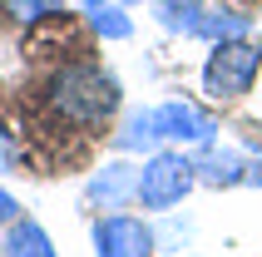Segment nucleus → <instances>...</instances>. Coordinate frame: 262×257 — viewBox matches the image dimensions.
<instances>
[{"label": "nucleus", "instance_id": "obj_12", "mask_svg": "<svg viewBox=\"0 0 262 257\" xmlns=\"http://www.w3.org/2000/svg\"><path fill=\"white\" fill-rule=\"evenodd\" d=\"M84 15H89V30H94L99 40H129L134 35V20H129V10H124L119 0H89Z\"/></svg>", "mask_w": 262, "mask_h": 257}, {"label": "nucleus", "instance_id": "obj_9", "mask_svg": "<svg viewBox=\"0 0 262 257\" xmlns=\"http://www.w3.org/2000/svg\"><path fill=\"white\" fill-rule=\"evenodd\" d=\"M159 124H154V109H134L124 124H119V134H114V148L119 154H159Z\"/></svg>", "mask_w": 262, "mask_h": 257}, {"label": "nucleus", "instance_id": "obj_3", "mask_svg": "<svg viewBox=\"0 0 262 257\" xmlns=\"http://www.w3.org/2000/svg\"><path fill=\"white\" fill-rule=\"evenodd\" d=\"M257 74H262V45L252 40H223L213 45V55H208L203 65V94L208 99H243L252 84H257Z\"/></svg>", "mask_w": 262, "mask_h": 257}, {"label": "nucleus", "instance_id": "obj_5", "mask_svg": "<svg viewBox=\"0 0 262 257\" xmlns=\"http://www.w3.org/2000/svg\"><path fill=\"white\" fill-rule=\"evenodd\" d=\"M154 124H159L163 143H178V148H208L218 143V124L208 109H198L193 99H168L154 109Z\"/></svg>", "mask_w": 262, "mask_h": 257}, {"label": "nucleus", "instance_id": "obj_6", "mask_svg": "<svg viewBox=\"0 0 262 257\" xmlns=\"http://www.w3.org/2000/svg\"><path fill=\"white\" fill-rule=\"evenodd\" d=\"M84 203H89V208H104V213H119L124 203H139V168H134L129 158L104 163L99 173H89Z\"/></svg>", "mask_w": 262, "mask_h": 257}, {"label": "nucleus", "instance_id": "obj_1", "mask_svg": "<svg viewBox=\"0 0 262 257\" xmlns=\"http://www.w3.org/2000/svg\"><path fill=\"white\" fill-rule=\"evenodd\" d=\"M40 109L50 114L55 128H79V134H99L119 114V79L89 59H70L59 70L45 74L40 84Z\"/></svg>", "mask_w": 262, "mask_h": 257}, {"label": "nucleus", "instance_id": "obj_8", "mask_svg": "<svg viewBox=\"0 0 262 257\" xmlns=\"http://www.w3.org/2000/svg\"><path fill=\"white\" fill-rule=\"evenodd\" d=\"M0 252L5 257H55V243H50V232H45L35 218H15V223H5Z\"/></svg>", "mask_w": 262, "mask_h": 257}, {"label": "nucleus", "instance_id": "obj_13", "mask_svg": "<svg viewBox=\"0 0 262 257\" xmlns=\"http://www.w3.org/2000/svg\"><path fill=\"white\" fill-rule=\"evenodd\" d=\"M0 15L30 30V25H40V20H55V15H64V0H0Z\"/></svg>", "mask_w": 262, "mask_h": 257}, {"label": "nucleus", "instance_id": "obj_17", "mask_svg": "<svg viewBox=\"0 0 262 257\" xmlns=\"http://www.w3.org/2000/svg\"><path fill=\"white\" fill-rule=\"evenodd\" d=\"M119 5H124V10H129V5H144V0H119Z\"/></svg>", "mask_w": 262, "mask_h": 257}, {"label": "nucleus", "instance_id": "obj_4", "mask_svg": "<svg viewBox=\"0 0 262 257\" xmlns=\"http://www.w3.org/2000/svg\"><path fill=\"white\" fill-rule=\"evenodd\" d=\"M94 257H154L159 252V238L144 218L134 213H104L94 218Z\"/></svg>", "mask_w": 262, "mask_h": 257}, {"label": "nucleus", "instance_id": "obj_14", "mask_svg": "<svg viewBox=\"0 0 262 257\" xmlns=\"http://www.w3.org/2000/svg\"><path fill=\"white\" fill-rule=\"evenodd\" d=\"M15 158H20V148H15V134H5V128H0V168H10Z\"/></svg>", "mask_w": 262, "mask_h": 257}, {"label": "nucleus", "instance_id": "obj_18", "mask_svg": "<svg viewBox=\"0 0 262 257\" xmlns=\"http://www.w3.org/2000/svg\"><path fill=\"white\" fill-rule=\"evenodd\" d=\"M79 5H89V0H79Z\"/></svg>", "mask_w": 262, "mask_h": 257}, {"label": "nucleus", "instance_id": "obj_2", "mask_svg": "<svg viewBox=\"0 0 262 257\" xmlns=\"http://www.w3.org/2000/svg\"><path fill=\"white\" fill-rule=\"evenodd\" d=\"M198 183V168H193V154L183 148H159L139 163V208L144 213H168L193 193Z\"/></svg>", "mask_w": 262, "mask_h": 257}, {"label": "nucleus", "instance_id": "obj_10", "mask_svg": "<svg viewBox=\"0 0 262 257\" xmlns=\"http://www.w3.org/2000/svg\"><path fill=\"white\" fill-rule=\"evenodd\" d=\"M154 15H159V25L168 30V35H193V40H198L208 5L203 0H154Z\"/></svg>", "mask_w": 262, "mask_h": 257}, {"label": "nucleus", "instance_id": "obj_19", "mask_svg": "<svg viewBox=\"0 0 262 257\" xmlns=\"http://www.w3.org/2000/svg\"><path fill=\"white\" fill-rule=\"evenodd\" d=\"M183 257H193V252H183Z\"/></svg>", "mask_w": 262, "mask_h": 257}, {"label": "nucleus", "instance_id": "obj_16", "mask_svg": "<svg viewBox=\"0 0 262 257\" xmlns=\"http://www.w3.org/2000/svg\"><path fill=\"white\" fill-rule=\"evenodd\" d=\"M248 183L262 188V158H248Z\"/></svg>", "mask_w": 262, "mask_h": 257}, {"label": "nucleus", "instance_id": "obj_15", "mask_svg": "<svg viewBox=\"0 0 262 257\" xmlns=\"http://www.w3.org/2000/svg\"><path fill=\"white\" fill-rule=\"evenodd\" d=\"M15 218H20V203H15V193L0 188V223H15Z\"/></svg>", "mask_w": 262, "mask_h": 257}, {"label": "nucleus", "instance_id": "obj_11", "mask_svg": "<svg viewBox=\"0 0 262 257\" xmlns=\"http://www.w3.org/2000/svg\"><path fill=\"white\" fill-rule=\"evenodd\" d=\"M198 40H208V45H223V40H252V15L228 10V5H213V10L203 15Z\"/></svg>", "mask_w": 262, "mask_h": 257}, {"label": "nucleus", "instance_id": "obj_7", "mask_svg": "<svg viewBox=\"0 0 262 257\" xmlns=\"http://www.w3.org/2000/svg\"><path fill=\"white\" fill-rule=\"evenodd\" d=\"M193 168H198V183L208 188H237L248 183V158L237 154V148H223V143H208L193 154Z\"/></svg>", "mask_w": 262, "mask_h": 257}]
</instances>
